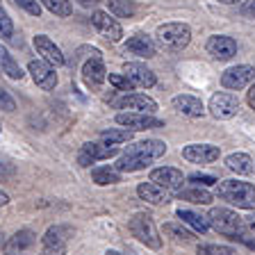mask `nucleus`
<instances>
[{"mask_svg":"<svg viewBox=\"0 0 255 255\" xmlns=\"http://www.w3.org/2000/svg\"><path fill=\"white\" fill-rule=\"evenodd\" d=\"M217 196L221 201L237 205L242 210H255V187L242 180H223L217 182Z\"/></svg>","mask_w":255,"mask_h":255,"instance_id":"obj_1","label":"nucleus"},{"mask_svg":"<svg viewBox=\"0 0 255 255\" xmlns=\"http://www.w3.org/2000/svg\"><path fill=\"white\" fill-rule=\"evenodd\" d=\"M207 223L217 233L228 235L233 239L244 233V219L239 217L237 212H233V210H226V207H212L210 214H207Z\"/></svg>","mask_w":255,"mask_h":255,"instance_id":"obj_2","label":"nucleus"},{"mask_svg":"<svg viewBox=\"0 0 255 255\" xmlns=\"http://www.w3.org/2000/svg\"><path fill=\"white\" fill-rule=\"evenodd\" d=\"M155 39L164 50H182L191 41V30L185 23H164L157 27Z\"/></svg>","mask_w":255,"mask_h":255,"instance_id":"obj_3","label":"nucleus"},{"mask_svg":"<svg viewBox=\"0 0 255 255\" xmlns=\"http://www.w3.org/2000/svg\"><path fill=\"white\" fill-rule=\"evenodd\" d=\"M130 233H132L141 244L150 246V249H159V246H162V237H159L150 214H143V212L134 214V217L130 219Z\"/></svg>","mask_w":255,"mask_h":255,"instance_id":"obj_4","label":"nucleus"},{"mask_svg":"<svg viewBox=\"0 0 255 255\" xmlns=\"http://www.w3.org/2000/svg\"><path fill=\"white\" fill-rule=\"evenodd\" d=\"M237 110H239V98L235 94H230V91H219V94H214L210 98V114L214 119H221V121L233 119L237 114Z\"/></svg>","mask_w":255,"mask_h":255,"instance_id":"obj_5","label":"nucleus"},{"mask_svg":"<svg viewBox=\"0 0 255 255\" xmlns=\"http://www.w3.org/2000/svg\"><path fill=\"white\" fill-rule=\"evenodd\" d=\"M251 82H255V69L253 66H249V64H242V66H233V69L223 71L221 75V85L226 87V89H244V87H249Z\"/></svg>","mask_w":255,"mask_h":255,"instance_id":"obj_6","label":"nucleus"},{"mask_svg":"<svg viewBox=\"0 0 255 255\" xmlns=\"http://www.w3.org/2000/svg\"><path fill=\"white\" fill-rule=\"evenodd\" d=\"M117 123L130 130H150V128H162L164 121L153 114H141V112H121L117 114Z\"/></svg>","mask_w":255,"mask_h":255,"instance_id":"obj_7","label":"nucleus"},{"mask_svg":"<svg viewBox=\"0 0 255 255\" xmlns=\"http://www.w3.org/2000/svg\"><path fill=\"white\" fill-rule=\"evenodd\" d=\"M27 71H30V75L37 87H41V89H46V91L55 89V85H57V73H55L50 62H46V59H32Z\"/></svg>","mask_w":255,"mask_h":255,"instance_id":"obj_8","label":"nucleus"},{"mask_svg":"<svg viewBox=\"0 0 255 255\" xmlns=\"http://www.w3.org/2000/svg\"><path fill=\"white\" fill-rule=\"evenodd\" d=\"M119 153V146H110V143H85L80 148V155H78V162L82 166H89L94 162H101V159H110Z\"/></svg>","mask_w":255,"mask_h":255,"instance_id":"obj_9","label":"nucleus"},{"mask_svg":"<svg viewBox=\"0 0 255 255\" xmlns=\"http://www.w3.org/2000/svg\"><path fill=\"white\" fill-rule=\"evenodd\" d=\"M150 182H155L157 187H162L166 191H178L185 182V175H182V171L173 169V166H159V169L150 171Z\"/></svg>","mask_w":255,"mask_h":255,"instance_id":"obj_10","label":"nucleus"},{"mask_svg":"<svg viewBox=\"0 0 255 255\" xmlns=\"http://www.w3.org/2000/svg\"><path fill=\"white\" fill-rule=\"evenodd\" d=\"M182 157L194 164H210L219 159V148L212 143H189L182 148Z\"/></svg>","mask_w":255,"mask_h":255,"instance_id":"obj_11","label":"nucleus"},{"mask_svg":"<svg viewBox=\"0 0 255 255\" xmlns=\"http://www.w3.org/2000/svg\"><path fill=\"white\" fill-rule=\"evenodd\" d=\"M91 21H94V25H96V30L101 32L103 37H107L110 41H121V37H123V27L119 25V21L117 18H112L107 11H101V9H96L94 11V16H91Z\"/></svg>","mask_w":255,"mask_h":255,"instance_id":"obj_12","label":"nucleus"},{"mask_svg":"<svg viewBox=\"0 0 255 255\" xmlns=\"http://www.w3.org/2000/svg\"><path fill=\"white\" fill-rule=\"evenodd\" d=\"M207 53L214 59H230L237 55V41L233 37H223V34H214L207 39Z\"/></svg>","mask_w":255,"mask_h":255,"instance_id":"obj_13","label":"nucleus"},{"mask_svg":"<svg viewBox=\"0 0 255 255\" xmlns=\"http://www.w3.org/2000/svg\"><path fill=\"white\" fill-rule=\"evenodd\" d=\"M123 75L126 78H130L132 80V85L134 87H153L157 80H155V73L148 69V66H143V64H139V62H128V64H123Z\"/></svg>","mask_w":255,"mask_h":255,"instance_id":"obj_14","label":"nucleus"},{"mask_svg":"<svg viewBox=\"0 0 255 255\" xmlns=\"http://www.w3.org/2000/svg\"><path fill=\"white\" fill-rule=\"evenodd\" d=\"M82 78H85V82L89 87H94V89L101 87L107 80L105 64H103V59L98 57V53H94V57H91L89 62H85V66H82Z\"/></svg>","mask_w":255,"mask_h":255,"instance_id":"obj_15","label":"nucleus"},{"mask_svg":"<svg viewBox=\"0 0 255 255\" xmlns=\"http://www.w3.org/2000/svg\"><path fill=\"white\" fill-rule=\"evenodd\" d=\"M34 48H37V53L41 55V59H46V62L55 64V66H62L64 64L62 50H59L53 39H48L46 34H37V37H34Z\"/></svg>","mask_w":255,"mask_h":255,"instance_id":"obj_16","label":"nucleus"},{"mask_svg":"<svg viewBox=\"0 0 255 255\" xmlns=\"http://www.w3.org/2000/svg\"><path fill=\"white\" fill-rule=\"evenodd\" d=\"M121 110H130V112H141V114H153L157 110V103L146 94H128L121 103H119Z\"/></svg>","mask_w":255,"mask_h":255,"instance_id":"obj_17","label":"nucleus"},{"mask_svg":"<svg viewBox=\"0 0 255 255\" xmlns=\"http://www.w3.org/2000/svg\"><path fill=\"white\" fill-rule=\"evenodd\" d=\"M126 153L139 155V157H146V159H157L166 153V143L159 141V139H146V141H139L134 146H130Z\"/></svg>","mask_w":255,"mask_h":255,"instance_id":"obj_18","label":"nucleus"},{"mask_svg":"<svg viewBox=\"0 0 255 255\" xmlns=\"http://www.w3.org/2000/svg\"><path fill=\"white\" fill-rule=\"evenodd\" d=\"M126 50L137 55V57H155V53H157L155 41L148 34H134V37H130L126 41Z\"/></svg>","mask_w":255,"mask_h":255,"instance_id":"obj_19","label":"nucleus"},{"mask_svg":"<svg viewBox=\"0 0 255 255\" xmlns=\"http://www.w3.org/2000/svg\"><path fill=\"white\" fill-rule=\"evenodd\" d=\"M171 105L175 107V110L180 112V114H185V117H203V112H205V107H203V103L198 101L196 96H189V94H180L175 96L173 101H171Z\"/></svg>","mask_w":255,"mask_h":255,"instance_id":"obj_20","label":"nucleus"},{"mask_svg":"<svg viewBox=\"0 0 255 255\" xmlns=\"http://www.w3.org/2000/svg\"><path fill=\"white\" fill-rule=\"evenodd\" d=\"M34 242H37V235L32 233V230H18L14 237H9V242H7V246H5V253L21 255V253H25L27 249H32Z\"/></svg>","mask_w":255,"mask_h":255,"instance_id":"obj_21","label":"nucleus"},{"mask_svg":"<svg viewBox=\"0 0 255 255\" xmlns=\"http://www.w3.org/2000/svg\"><path fill=\"white\" fill-rule=\"evenodd\" d=\"M137 194H139V198H141V201L150 203V205H162V203L169 201L166 189L157 187L155 182H141V185L137 187Z\"/></svg>","mask_w":255,"mask_h":255,"instance_id":"obj_22","label":"nucleus"},{"mask_svg":"<svg viewBox=\"0 0 255 255\" xmlns=\"http://www.w3.org/2000/svg\"><path fill=\"white\" fill-rule=\"evenodd\" d=\"M178 198L187 203H194V205H210L212 203V194L205 189V187H189V189H180L178 191Z\"/></svg>","mask_w":255,"mask_h":255,"instance_id":"obj_23","label":"nucleus"},{"mask_svg":"<svg viewBox=\"0 0 255 255\" xmlns=\"http://www.w3.org/2000/svg\"><path fill=\"white\" fill-rule=\"evenodd\" d=\"M226 164H228L230 171H235V173H239V175H249V173H253V171H255L253 159H251L246 153L228 155V157H226Z\"/></svg>","mask_w":255,"mask_h":255,"instance_id":"obj_24","label":"nucleus"},{"mask_svg":"<svg viewBox=\"0 0 255 255\" xmlns=\"http://www.w3.org/2000/svg\"><path fill=\"white\" fill-rule=\"evenodd\" d=\"M73 230L69 226H55V228H48V233L43 235V249H50V246H66V239L71 237Z\"/></svg>","mask_w":255,"mask_h":255,"instance_id":"obj_25","label":"nucleus"},{"mask_svg":"<svg viewBox=\"0 0 255 255\" xmlns=\"http://www.w3.org/2000/svg\"><path fill=\"white\" fill-rule=\"evenodd\" d=\"M178 219H180L182 223H187V226H191L196 233H207V228H210L207 217L194 212V210H182V207H180V210H178Z\"/></svg>","mask_w":255,"mask_h":255,"instance_id":"obj_26","label":"nucleus"},{"mask_svg":"<svg viewBox=\"0 0 255 255\" xmlns=\"http://www.w3.org/2000/svg\"><path fill=\"white\" fill-rule=\"evenodd\" d=\"M94 182L96 185H117L121 182V173L114 166H103V169H94Z\"/></svg>","mask_w":255,"mask_h":255,"instance_id":"obj_27","label":"nucleus"},{"mask_svg":"<svg viewBox=\"0 0 255 255\" xmlns=\"http://www.w3.org/2000/svg\"><path fill=\"white\" fill-rule=\"evenodd\" d=\"M101 139L110 146H119V143H126L132 139V130H128V128H123V130H103Z\"/></svg>","mask_w":255,"mask_h":255,"instance_id":"obj_28","label":"nucleus"},{"mask_svg":"<svg viewBox=\"0 0 255 255\" xmlns=\"http://www.w3.org/2000/svg\"><path fill=\"white\" fill-rule=\"evenodd\" d=\"M41 5L48 11H53L55 16H71L73 14V5L71 0H41Z\"/></svg>","mask_w":255,"mask_h":255,"instance_id":"obj_29","label":"nucleus"},{"mask_svg":"<svg viewBox=\"0 0 255 255\" xmlns=\"http://www.w3.org/2000/svg\"><path fill=\"white\" fill-rule=\"evenodd\" d=\"M164 233L169 235V237H173L175 242H191V239H194L191 230H187L182 223H166V226H164Z\"/></svg>","mask_w":255,"mask_h":255,"instance_id":"obj_30","label":"nucleus"},{"mask_svg":"<svg viewBox=\"0 0 255 255\" xmlns=\"http://www.w3.org/2000/svg\"><path fill=\"white\" fill-rule=\"evenodd\" d=\"M0 66H2V71H5V73L9 75L11 80H21V78H23L21 66L14 62V57H11L9 53H5L2 57H0Z\"/></svg>","mask_w":255,"mask_h":255,"instance_id":"obj_31","label":"nucleus"},{"mask_svg":"<svg viewBox=\"0 0 255 255\" xmlns=\"http://www.w3.org/2000/svg\"><path fill=\"white\" fill-rule=\"evenodd\" d=\"M107 5H110V9L117 16H121V18H130V16L134 14V5L130 0H107Z\"/></svg>","mask_w":255,"mask_h":255,"instance_id":"obj_32","label":"nucleus"},{"mask_svg":"<svg viewBox=\"0 0 255 255\" xmlns=\"http://www.w3.org/2000/svg\"><path fill=\"white\" fill-rule=\"evenodd\" d=\"M198 255H237V251L230 246H219V244H201L198 246Z\"/></svg>","mask_w":255,"mask_h":255,"instance_id":"obj_33","label":"nucleus"},{"mask_svg":"<svg viewBox=\"0 0 255 255\" xmlns=\"http://www.w3.org/2000/svg\"><path fill=\"white\" fill-rule=\"evenodd\" d=\"M11 34H14V23H11V18L7 16L5 7L0 5V37H2V39H9Z\"/></svg>","mask_w":255,"mask_h":255,"instance_id":"obj_34","label":"nucleus"},{"mask_svg":"<svg viewBox=\"0 0 255 255\" xmlns=\"http://www.w3.org/2000/svg\"><path fill=\"white\" fill-rule=\"evenodd\" d=\"M110 85H114L117 89H121V91H132L134 89L132 80L126 78V75H121V73H112L110 75Z\"/></svg>","mask_w":255,"mask_h":255,"instance_id":"obj_35","label":"nucleus"},{"mask_svg":"<svg viewBox=\"0 0 255 255\" xmlns=\"http://www.w3.org/2000/svg\"><path fill=\"white\" fill-rule=\"evenodd\" d=\"M14 2L18 7H23L30 16H37V18L41 16V2L39 0H14Z\"/></svg>","mask_w":255,"mask_h":255,"instance_id":"obj_36","label":"nucleus"},{"mask_svg":"<svg viewBox=\"0 0 255 255\" xmlns=\"http://www.w3.org/2000/svg\"><path fill=\"white\" fill-rule=\"evenodd\" d=\"M189 182L196 187H210V185H217V178L214 175H207V173H191L189 175Z\"/></svg>","mask_w":255,"mask_h":255,"instance_id":"obj_37","label":"nucleus"},{"mask_svg":"<svg viewBox=\"0 0 255 255\" xmlns=\"http://www.w3.org/2000/svg\"><path fill=\"white\" fill-rule=\"evenodd\" d=\"M0 110H5V112H14L16 110L14 98H11L5 89H0Z\"/></svg>","mask_w":255,"mask_h":255,"instance_id":"obj_38","label":"nucleus"},{"mask_svg":"<svg viewBox=\"0 0 255 255\" xmlns=\"http://www.w3.org/2000/svg\"><path fill=\"white\" fill-rule=\"evenodd\" d=\"M235 239H239L242 244H246L249 249H253V251H255V237H251V235H244V233H242V235H237Z\"/></svg>","mask_w":255,"mask_h":255,"instance_id":"obj_39","label":"nucleus"},{"mask_svg":"<svg viewBox=\"0 0 255 255\" xmlns=\"http://www.w3.org/2000/svg\"><path fill=\"white\" fill-rule=\"evenodd\" d=\"M66 253V246H50V249H43V255H64Z\"/></svg>","mask_w":255,"mask_h":255,"instance_id":"obj_40","label":"nucleus"},{"mask_svg":"<svg viewBox=\"0 0 255 255\" xmlns=\"http://www.w3.org/2000/svg\"><path fill=\"white\" fill-rule=\"evenodd\" d=\"M244 228H249V230H253L255 233V214L253 217H249V219H244Z\"/></svg>","mask_w":255,"mask_h":255,"instance_id":"obj_41","label":"nucleus"},{"mask_svg":"<svg viewBox=\"0 0 255 255\" xmlns=\"http://www.w3.org/2000/svg\"><path fill=\"white\" fill-rule=\"evenodd\" d=\"M249 105L255 110V85L251 87V91H249Z\"/></svg>","mask_w":255,"mask_h":255,"instance_id":"obj_42","label":"nucleus"},{"mask_svg":"<svg viewBox=\"0 0 255 255\" xmlns=\"http://www.w3.org/2000/svg\"><path fill=\"white\" fill-rule=\"evenodd\" d=\"M7 203H9V196H7L5 191H0V207H5Z\"/></svg>","mask_w":255,"mask_h":255,"instance_id":"obj_43","label":"nucleus"},{"mask_svg":"<svg viewBox=\"0 0 255 255\" xmlns=\"http://www.w3.org/2000/svg\"><path fill=\"white\" fill-rule=\"evenodd\" d=\"M98 0H80V5H85V7H91V5H96Z\"/></svg>","mask_w":255,"mask_h":255,"instance_id":"obj_44","label":"nucleus"},{"mask_svg":"<svg viewBox=\"0 0 255 255\" xmlns=\"http://www.w3.org/2000/svg\"><path fill=\"white\" fill-rule=\"evenodd\" d=\"M219 2H223V5H237L239 0H219Z\"/></svg>","mask_w":255,"mask_h":255,"instance_id":"obj_45","label":"nucleus"},{"mask_svg":"<svg viewBox=\"0 0 255 255\" xmlns=\"http://www.w3.org/2000/svg\"><path fill=\"white\" fill-rule=\"evenodd\" d=\"M5 53H7V48H5V46H0V57H2Z\"/></svg>","mask_w":255,"mask_h":255,"instance_id":"obj_46","label":"nucleus"},{"mask_svg":"<svg viewBox=\"0 0 255 255\" xmlns=\"http://www.w3.org/2000/svg\"><path fill=\"white\" fill-rule=\"evenodd\" d=\"M105 255H121V253H117V251H107Z\"/></svg>","mask_w":255,"mask_h":255,"instance_id":"obj_47","label":"nucleus"},{"mask_svg":"<svg viewBox=\"0 0 255 255\" xmlns=\"http://www.w3.org/2000/svg\"><path fill=\"white\" fill-rule=\"evenodd\" d=\"M251 11H253V14H255V2H253V7H251Z\"/></svg>","mask_w":255,"mask_h":255,"instance_id":"obj_48","label":"nucleus"},{"mask_svg":"<svg viewBox=\"0 0 255 255\" xmlns=\"http://www.w3.org/2000/svg\"><path fill=\"white\" fill-rule=\"evenodd\" d=\"M0 244H2V242H0Z\"/></svg>","mask_w":255,"mask_h":255,"instance_id":"obj_49","label":"nucleus"}]
</instances>
